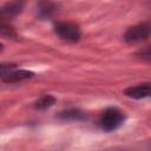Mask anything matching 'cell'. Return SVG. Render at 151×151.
<instances>
[{"instance_id":"obj_2","label":"cell","mask_w":151,"mask_h":151,"mask_svg":"<svg viewBox=\"0 0 151 151\" xmlns=\"http://www.w3.org/2000/svg\"><path fill=\"white\" fill-rule=\"evenodd\" d=\"M54 32L60 39L68 41V42H77V41H79V39L81 37L79 26L77 24L70 22V21L57 22L54 25Z\"/></svg>"},{"instance_id":"obj_11","label":"cell","mask_w":151,"mask_h":151,"mask_svg":"<svg viewBox=\"0 0 151 151\" xmlns=\"http://www.w3.org/2000/svg\"><path fill=\"white\" fill-rule=\"evenodd\" d=\"M137 55L143 58V59H151V46H147V47L139 50L137 52Z\"/></svg>"},{"instance_id":"obj_9","label":"cell","mask_w":151,"mask_h":151,"mask_svg":"<svg viewBox=\"0 0 151 151\" xmlns=\"http://www.w3.org/2000/svg\"><path fill=\"white\" fill-rule=\"evenodd\" d=\"M59 117L66 120H78V119L84 118V113L78 109H70V110L60 112Z\"/></svg>"},{"instance_id":"obj_3","label":"cell","mask_w":151,"mask_h":151,"mask_svg":"<svg viewBox=\"0 0 151 151\" xmlns=\"http://www.w3.org/2000/svg\"><path fill=\"white\" fill-rule=\"evenodd\" d=\"M151 35V24L150 22H140L134 26H131L126 29L124 34V40L126 42H139L142 40L147 39Z\"/></svg>"},{"instance_id":"obj_8","label":"cell","mask_w":151,"mask_h":151,"mask_svg":"<svg viewBox=\"0 0 151 151\" xmlns=\"http://www.w3.org/2000/svg\"><path fill=\"white\" fill-rule=\"evenodd\" d=\"M55 104V98L51 94H46V96H42L40 97L35 104H34V107L38 109V110H46L51 106H53Z\"/></svg>"},{"instance_id":"obj_1","label":"cell","mask_w":151,"mask_h":151,"mask_svg":"<svg viewBox=\"0 0 151 151\" xmlns=\"http://www.w3.org/2000/svg\"><path fill=\"white\" fill-rule=\"evenodd\" d=\"M125 120L124 112H122L117 107H107L99 118V125L101 130L106 132H111L117 130Z\"/></svg>"},{"instance_id":"obj_12","label":"cell","mask_w":151,"mask_h":151,"mask_svg":"<svg viewBox=\"0 0 151 151\" xmlns=\"http://www.w3.org/2000/svg\"><path fill=\"white\" fill-rule=\"evenodd\" d=\"M1 77L8 74L9 72H12L14 68H15V65L14 64H2L1 65Z\"/></svg>"},{"instance_id":"obj_6","label":"cell","mask_w":151,"mask_h":151,"mask_svg":"<svg viewBox=\"0 0 151 151\" xmlns=\"http://www.w3.org/2000/svg\"><path fill=\"white\" fill-rule=\"evenodd\" d=\"M33 76H34V73L32 71H27V70H13L8 74L1 77V80L4 83H19V81L29 79Z\"/></svg>"},{"instance_id":"obj_5","label":"cell","mask_w":151,"mask_h":151,"mask_svg":"<svg viewBox=\"0 0 151 151\" xmlns=\"http://www.w3.org/2000/svg\"><path fill=\"white\" fill-rule=\"evenodd\" d=\"M24 7V0H11L6 2L1 8V15L5 19H11L20 14Z\"/></svg>"},{"instance_id":"obj_4","label":"cell","mask_w":151,"mask_h":151,"mask_svg":"<svg viewBox=\"0 0 151 151\" xmlns=\"http://www.w3.org/2000/svg\"><path fill=\"white\" fill-rule=\"evenodd\" d=\"M124 94L132 99H144L151 97V84H139L124 90Z\"/></svg>"},{"instance_id":"obj_7","label":"cell","mask_w":151,"mask_h":151,"mask_svg":"<svg viewBox=\"0 0 151 151\" xmlns=\"http://www.w3.org/2000/svg\"><path fill=\"white\" fill-rule=\"evenodd\" d=\"M37 8H38V15L40 18H50L55 13L57 5L51 0H40L37 5Z\"/></svg>"},{"instance_id":"obj_10","label":"cell","mask_w":151,"mask_h":151,"mask_svg":"<svg viewBox=\"0 0 151 151\" xmlns=\"http://www.w3.org/2000/svg\"><path fill=\"white\" fill-rule=\"evenodd\" d=\"M0 31H1V35L2 37H7V38H15L17 37V33H15L14 28L12 26H9V25L4 24V22L1 24Z\"/></svg>"}]
</instances>
